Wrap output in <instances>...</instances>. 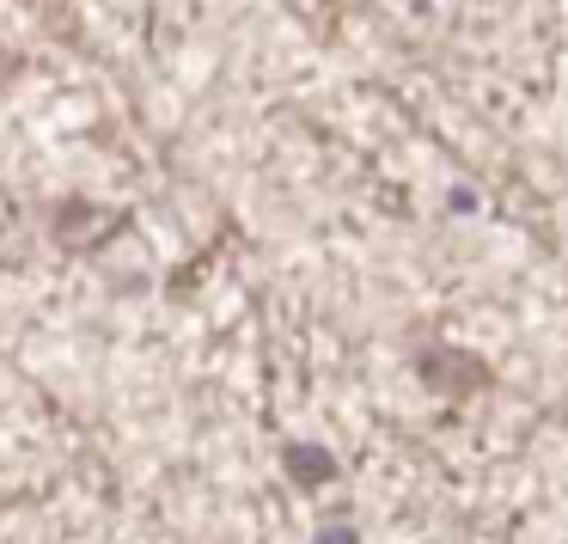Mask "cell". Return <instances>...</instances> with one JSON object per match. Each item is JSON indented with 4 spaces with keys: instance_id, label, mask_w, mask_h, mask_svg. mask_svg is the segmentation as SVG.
Here are the masks:
<instances>
[{
    "instance_id": "cell-2",
    "label": "cell",
    "mask_w": 568,
    "mask_h": 544,
    "mask_svg": "<svg viewBox=\"0 0 568 544\" xmlns=\"http://www.w3.org/2000/svg\"><path fill=\"white\" fill-rule=\"evenodd\" d=\"M282 471L294 477V490H324V483L343 477L336 453H331V446H318V441H287L282 446Z\"/></svg>"
},
{
    "instance_id": "cell-1",
    "label": "cell",
    "mask_w": 568,
    "mask_h": 544,
    "mask_svg": "<svg viewBox=\"0 0 568 544\" xmlns=\"http://www.w3.org/2000/svg\"><path fill=\"white\" fill-rule=\"evenodd\" d=\"M416 373H422V385H428V392H440V397H470V392H483V385H489V361L470 355V349H453V343L422 349Z\"/></svg>"
},
{
    "instance_id": "cell-3",
    "label": "cell",
    "mask_w": 568,
    "mask_h": 544,
    "mask_svg": "<svg viewBox=\"0 0 568 544\" xmlns=\"http://www.w3.org/2000/svg\"><path fill=\"white\" fill-rule=\"evenodd\" d=\"M318 544H361V532H355V526H324Z\"/></svg>"
}]
</instances>
